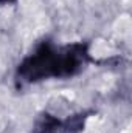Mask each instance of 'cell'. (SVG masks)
I'll use <instances>...</instances> for the list:
<instances>
[{
    "mask_svg": "<svg viewBox=\"0 0 132 133\" xmlns=\"http://www.w3.org/2000/svg\"><path fill=\"white\" fill-rule=\"evenodd\" d=\"M95 59L90 54V42L56 43L50 37L39 40L14 70L16 90H25L45 81H67L79 76Z\"/></svg>",
    "mask_w": 132,
    "mask_h": 133,
    "instance_id": "6da1fadb",
    "label": "cell"
},
{
    "mask_svg": "<svg viewBox=\"0 0 132 133\" xmlns=\"http://www.w3.org/2000/svg\"><path fill=\"white\" fill-rule=\"evenodd\" d=\"M17 0H0V6H6V5H13Z\"/></svg>",
    "mask_w": 132,
    "mask_h": 133,
    "instance_id": "3957f363",
    "label": "cell"
},
{
    "mask_svg": "<svg viewBox=\"0 0 132 133\" xmlns=\"http://www.w3.org/2000/svg\"><path fill=\"white\" fill-rule=\"evenodd\" d=\"M92 113V110H84L62 119L50 111H44L36 118L31 133H81Z\"/></svg>",
    "mask_w": 132,
    "mask_h": 133,
    "instance_id": "7a4b0ae2",
    "label": "cell"
}]
</instances>
